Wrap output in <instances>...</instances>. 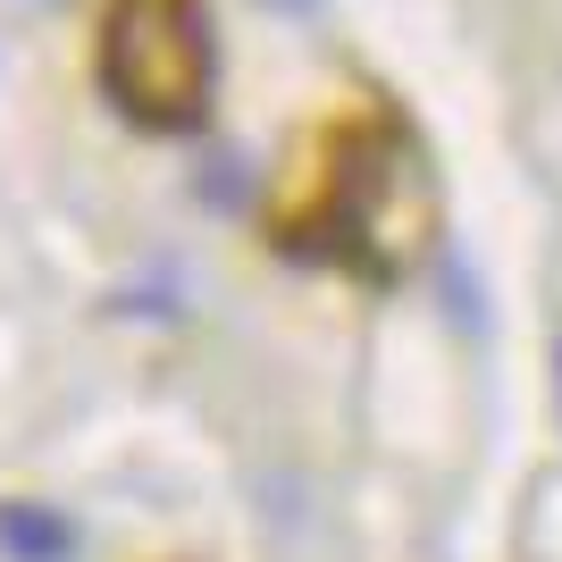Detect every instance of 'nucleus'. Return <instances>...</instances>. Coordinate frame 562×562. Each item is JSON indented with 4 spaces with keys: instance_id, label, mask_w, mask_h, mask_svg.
I'll return each mask as SVG.
<instances>
[{
    "instance_id": "obj_1",
    "label": "nucleus",
    "mask_w": 562,
    "mask_h": 562,
    "mask_svg": "<svg viewBox=\"0 0 562 562\" xmlns=\"http://www.w3.org/2000/svg\"><path fill=\"white\" fill-rule=\"evenodd\" d=\"M211 18L202 0H117L110 25H101V85L135 126H160V135H186L211 110Z\"/></svg>"
},
{
    "instance_id": "obj_2",
    "label": "nucleus",
    "mask_w": 562,
    "mask_h": 562,
    "mask_svg": "<svg viewBox=\"0 0 562 562\" xmlns=\"http://www.w3.org/2000/svg\"><path fill=\"white\" fill-rule=\"evenodd\" d=\"M9 538H18V546H34V554H50V546H68L59 529H50V520H25V513H9Z\"/></svg>"
}]
</instances>
